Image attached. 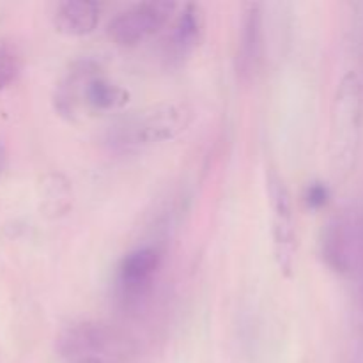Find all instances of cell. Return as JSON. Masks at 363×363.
Returning a JSON list of instances; mask_svg holds the SVG:
<instances>
[{
	"mask_svg": "<svg viewBox=\"0 0 363 363\" xmlns=\"http://www.w3.org/2000/svg\"><path fill=\"white\" fill-rule=\"evenodd\" d=\"M21 71V55L9 41H0V91L9 87Z\"/></svg>",
	"mask_w": 363,
	"mask_h": 363,
	"instance_id": "obj_13",
	"label": "cell"
},
{
	"mask_svg": "<svg viewBox=\"0 0 363 363\" xmlns=\"http://www.w3.org/2000/svg\"><path fill=\"white\" fill-rule=\"evenodd\" d=\"M266 197L272 211V248L273 259L280 275H294L298 257V230L294 222L293 197L282 174L269 167L266 169Z\"/></svg>",
	"mask_w": 363,
	"mask_h": 363,
	"instance_id": "obj_5",
	"label": "cell"
},
{
	"mask_svg": "<svg viewBox=\"0 0 363 363\" xmlns=\"http://www.w3.org/2000/svg\"><path fill=\"white\" fill-rule=\"evenodd\" d=\"M206 35V13L201 4H184L174 21L169 38V53L176 62H183L202 45Z\"/></svg>",
	"mask_w": 363,
	"mask_h": 363,
	"instance_id": "obj_9",
	"label": "cell"
},
{
	"mask_svg": "<svg viewBox=\"0 0 363 363\" xmlns=\"http://www.w3.org/2000/svg\"><path fill=\"white\" fill-rule=\"evenodd\" d=\"M57 353L64 363H131L137 344L123 330L103 321H80L57 337Z\"/></svg>",
	"mask_w": 363,
	"mask_h": 363,
	"instance_id": "obj_4",
	"label": "cell"
},
{
	"mask_svg": "<svg viewBox=\"0 0 363 363\" xmlns=\"http://www.w3.org/2000/svg\"><path fill=\"white\" fill-rule=\"evenodd\" d=\"M195 121L186 101H163L124 116L110 128L108 142L121 151H137L174 140Z\"/></svg>",
	"mask_w": 363,
	"mask_h": 363,
	"instance_id": "obj_3",
	"label": "cell"
},
{
	"mask_svg": "<svg viewBox=\"0 0 363 363\" xmlns=\"http://www.w3.org/2000/svg\"><path fill=\"white\" fill-rule=\"evenodd\" d=\"M264 50V13L262 4L247 2L241 9V30L238 43V71L252 78L259 71Z\"/></svg>",
	"mask_w": 363,
	"mask_h": 363,
	"instance_id": "obj_8",
	"label": "cell"
},
{
	"mask_svg": "<svg viewBox=\"0 0 363 363\" xmlns=\"http://www.w3.org/2000/svg\"><path fill=\"white\" fill-rule=\"evenodd\" d=\"M363 133V84L354 71H347L337 85L330 116L328 158L337 179L354 170Z\"/></svg>",
	"mask_w": 363,
	"mask_h": 363,
	"instance_id": "obj_2",
	"label": "cell"
},
{
	"mask_svg": "<svg viewBox=\"0 0 363 363\" xmlns=\"http://www.w3.org/2000/svg\"><path fill=\"white\" fill-rule=\"evenodd\" d=\"M6 160H7V155H6V147H4L2 140H0V176H2L4 169H6Z\"/></svg>",
	"mask_w": 363,
	"mask_h": 363,
	"instance_id": "obj_15",
	"label": "cell"
},
{
	"mask_svg": "<svg viewBox=\"0 0 363 363\" xmlns=\"http://www.w3.org/2000/svg\"><path fill=\"white\" fill-rule=\"evenodd\" d=\"M73 208V188L59 172L46 174L41 181V211L46 218H62Z\"/></svg>",
	"mask_w": 363,
	"mask_h": 363,
	"instance_id": "obj_11",
	"label": "cell"
},
{
	"mask_svg": "<svg viewBox=\"0 0 363 363\" xmlns=\"http://www.w3.org/2000/svg\"><path fill=\"white\" fill-rule=\"evenodd\" d=\"M128 101V89L103 74L99 66L91 60L74 64L53 92L57 113L73 123L84 117L119 112Z\"/></svg>",
	"mask_w": 363,
	"mask_h": 363,
	"instance_id": "obj_1",
	"label": "cell"
},
{
	"mask_svg": "<svg viewBox=\"0 0 363 363\" xmlns=\"http://www.w3.org/2000/svg\"><path fill=\"white\" fill-rule=\"evenodd\" d=\"M53 27L67 38H84L98 28L101 20V4L94 0H64L52 14Z\"/></svg>",
	"mask_w": 363,
	"mask_h": 363,
	"instance_id": "obj_10",
	"label": "cell"
},
{
	"mask_svg": "<svg viewBox=\"0 0 363 363\" xmlns=\"http://www.w3.org/2000/svg\"><path fill=\"white\" fill-rule=\"evenodd\" d=\"M330 201V188L325 183H315L308 184L307 190H305V202L311 209H321L328 204Z\"/></svg>",
	"mask_w": 363,
	"mask_h": 363,
	"instance_id": "obj_14",
	"label": "cell"
},
{
	"mask_svg": "<svg viewBox=\"0 0 363 363\" xmlns=\"http://www.w3.org/2000/svg\"><path fill=\"white\" fill-rule=\"evenodd\" d=\"M174 2H138L117 13L106 25V35L121 48H135L162 30L176 13Z\"/></svg>",
	"mask_w": 363,
	"mask_h": 363,
	"instance_id": "obj_6",
	"label": "cell"
},
{
	"mask_svg": "<svg viewBox=\"0 0 363 363\" xmlns=\"http://www.w3.org/2000/svg\"><path fill=\"white\" fill-rule=\"evenodd\" d=\"M163 254L156 247H142L124 255L117 268V289L124 300H138L151 289Z\"/></svg>",
	"mask_w": 363,
	"mask_h": 363,
	"instance_id": "obj_7",
	"label": "cell"
},
{
	"mask_svg": "<svg viewBox=\"0 0 363 363\" xmlns=\"http://www.w3.org/2000/svg\"><path fill=\"white\" fill-rule=\"evenodd\" d=\"M323 257L326 264L335 272L342 273L351 268L350 254V234H347V225L342 220H333L326 225L323 233Z\"/></svg>",
	"mask_w": 363,
	"mask_h": 363,
	"instance_id": "obj_12",
	"label": "cell"
}]
</instances>
